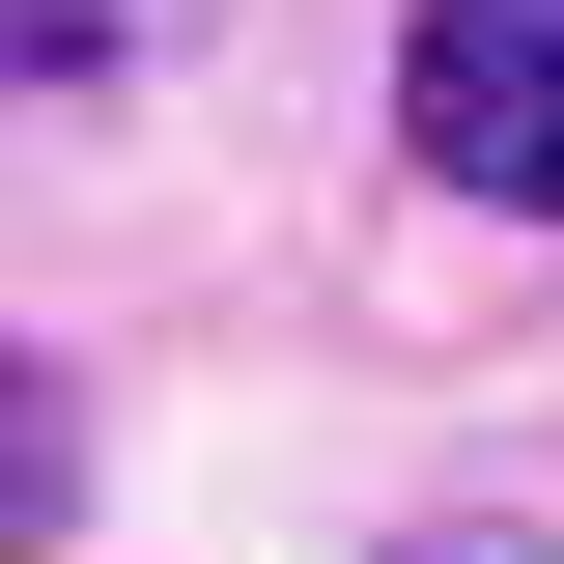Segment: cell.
<instances>
[{
	"mask_svg": "<svg viewBox=\"0 0 564 564\" xmlns=\"http://www.w3.org/2000/svg\"><path fill=\"white\" fill-rule=\"evenodd\" d=\"M395 113H423V170H452V198L564 226V0H423V57H395Z\"/></svg>",
	"mask_w": 564,
	"mask_h": 564,
	"instance_id": "1",
	"label": "cell"
},
{
	"mask_svg": "<svg viewBox=\"0 0 564 564\" xmlns=\"http://www.w3.org/2000/svg\"><path fill=\"white\" fill-rule=\"evenodd\" d=\"M226 0H29V85H141V57H198Z\"/></svg>",
	"mask_w": 564,
	"mask_h": 564,
	"instance_id": "2",
	"label": "cell"
}]
</instances>
